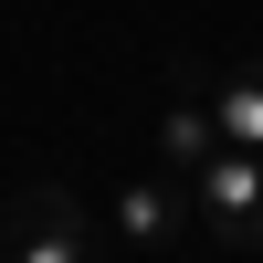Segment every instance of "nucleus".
I'll return each instance as SVG.
<instances>
[{
	"mask_svg": "<svg viewBox=\"0 0 263 263\" xmlns=\"http://www.w3.org/2000/svg\"><path fill=\"white\" fill-rule=\"evenodd\" d=\"M190 211L211 221V242L253 253L263 242V147H221L211 168H190Z\"/></svg>",
	"mask_w": 263,
	"mask_h": 263,
	"instance_id": "1",
	"label": "nucleus"
},
{
	"mask_svg": "<svg viewBox=\"0 0 263 263\" xmlns=\"http://www.w3.org/2000/svg\"><path fill=\"white\" fill-rule=\"evenodd\" d=\"M11 263H84V200L74 190H21V221H11Z\"/></svg>",
	"mask_w": 263,
	"mask_h": 263,
	"instance_id": "2",
	"label": "nucleus"
},
{
	"mask_svg": "<svg viewBox=\"0 0 263 263\" xmlns=\"http://www.w3.org/2000/svg\"><path fill=\"white\" fill-rule=\"evenodd\" d=\"M200 95H211V116H221V147H263V53L221 63Z\"/></svg>",
	"mask_w": 263,
	"mask_h": 263,
	"instance_id": "3",
	"label": "nucleus"
},
{
	"mask_svg": "<svg viewBox=\"0 0 263 263\" xmlns=\"http://www.w3.org/2000/svg\"><path fill=\"white\" fill-rule=\"evenodd\" d=\"M158 158H168V179H190V168L221 158V116H211V95H168V116H158Z\"/></svg>",
	"mask_w": 263,
	"mask_h": 263,
	"instance_id": "4",
	"label": "nucleus"
},
{
	"mask_svg": "<svg viewBox=\"0 0 263 263\" xmlns=\"http://www.w3.org/2000/svg\"><path fill=\"white\" fill-rule=\"evenodd\" d=\"M179 221H200V211H190V179H137V190H116V232H126V242H168Z\"/></svg>",
	"mask_w": 263,
	"mask_h": 263,
	"instance_id": "5",
	"label": "nucleus"
}]
</instances>
